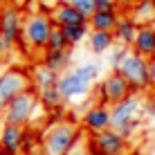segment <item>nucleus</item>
Returning a JSON list of instances; mask_svg holds the SVG:
<instances>
[{"instance_id":"20e7f679","label":"nucleus","mask_w":155,"mask_h":155,"mask_svg":"<svg viewBox=\"0 0 155 155\" xmlns=\"http://www.w3.org/2000/svg\"><path fill=\"white\" fill-rule=\"evenodd\" d=\"M54 18L52 14H43V12H31L29 16H25V27L23 36L29 43V47L34 52H45L47 50V41L50 34L54 29Z\"/></svg>"},{"instance_id":"6e6552de","label":"nucleus","mask_w":155,"mask_h":155,"mask_svg":"<svg viewBox=\"0 0 155 155\" xmlns=\"http://www.w3.org/2000/svg\"><path fill=\"white\" fill-rule=\"evenodd\" d=\"M23 27H25L23 9L12 2L2 5V9H0V36L7 41L9 47H14L23 38Z\"/></svg>"},{"instance_id":"1a4fd4ad","label":"nucleus","mask_w":155,"mask_h":155,"mask_svg":"<svg viewBox=\"0 0 155 155\" xmlns=\"http://www.w3.org/2000/svg\"><path fill=\"white\" fill-rule=\"evenodd\" d=\"M81 128L85 133H90V137H94V135H99V133L113 128V115H110V108H108V106H101V104L90 106V108L81 115Z\"/></svg>"},{"instance_id":"4468645a","label":"nucleus","mask_w":155,"mask_h":155,"mask_svg":"<svg viewBox=\"0 0 155 155\" xmlns=\"http://www.w3.org/2000/svg\"><path fill=\"white\" fill-rule=\"evenodd\" d=\"M137 31H140V25L135 23V18L130 14H124L119 18V23H117V27H115V38H117L119 45L133 47L135 45V38H137Z\"/></svg>"},{"instance_id":"f704fd0d","label":"nucleus","mask_w":155,"mask_h":155,"mask_svg":"<svg viewBox=\"0 0 155 155\" xmlns=\"http://www.w3.org/2000/svg\"><path fill=\"white\" fill-rule=\"evenodd\" d=\"M9 155H20V153H9Z\"/></svg>"},{"instance_id":"c9c22d12","label":"nucleus","mask_w":155,"mask_h":155,"mask_svg":"<svg viewBox=\"0 0 155 155\" xmlns=\"http://www.w3.org/2000/svg\"><path fill=\"white\" fill-rule=\"evenodd\" d=\"M153 99H155V90H153Z\"/></svg>"},{"instance_id":"dca6fc26","label":"nucleus","mask_w":155,"mask_h":155,"mask_svg":"<svg viewBox=\"0 0 155 155\" xmlns=\"http://www.w3.org/2000/svg\"><path fill=\"white\" fill-rule=\"evenodd\" d=\"M119 18V9H97L90 16V27L99 31H115Z\"/></svg>"},{"instance_id":"5701e85b","label":"nucleus","mask_w":155,"mask_h":155,"mask_svg":"<svg viewBox=\"0 0 155 155\" xmlns=\"http://www.w3.org/2000/svg\"><path fill=\"white\" fill-rule=\"evenodd\" d=\"M68 47H70V41H68L63 27L54 25V29L50 34V41H47V50H68Z\"/></svg>"},{"instance_id":"7ed1b4c3","label":"nucleus","mask_w":155,"mask_h":155,"mask_svg":"<svg viewBox=\"0 0 155 155\" xmlns=\"http://www.w3.org/2000/svg\"><path fill=\"white\" fill-rule=\"evenodd\" d=\"M38 108H43L41 99H38V90L29 88V90H25V92H20L16 99L9 101V106L5 108L2 115H5V121H7V124L27 128L31 121L36 119Z\"/></svg>"},{"instance_id":"72a5a7b5","label":"nucleus","mask_w":155,"mask_h":155,"mask_svg":"<svg viewBox=\"0 0 155 155\" xmlns=\"http://www.w3.org/2000/svg\"><path fill=\"white\" fill-rule=\"evenodd\" d=\"M5 126H7V121H5V115L0 113V137H2V133H5Z\"/></svg>"},{"instance_id":"2f4dec72","label":"nucleus","mask_w":155,"mask_h":155,"mask_svg":"<svg viewBox=\"0 0 155 155\" xmlns=\"http://www.w3.org/2000/svg\"><path fill=\"white\" fill-rule=\"evenodd\" d=\"M144 110H146L148 115H155V99H153V97L148 99L146 104H144Z\"/></svg>"},{"instance_id":"2eb2a0df","label":"nucleus","mask_w":155,"mask_h":155,"mask_svg":"<svg viewBox=\"0 0 155 155\" xmlns=\"http://www.w3.org/2000/svg\"><path fill=\"white\" fill-rule=\"evenodd\" d=\"M41 63L45 68H50V70L61 74L72 63V47H68V50H45L41 54Z\"/></svg>"},{"instance_id":"412c9836","label":"nucleus","mask_w":155,"mask_h":155,"mask_svg":"<svg viewBox=\"0 0 155 155\" xmlns=\"http://www.w3.org/2000/svg\"><path fill=\"white\" fill-rule=\"evenodd\" d=\"M38 99H41V106L47 110V113L63 108V104H65V99H63L61 90H58L56 85H52V88H45V90H38Z\"/></svg>"},{"instance_id":"c756f323","label":"nucleus","mask_w":155,"mask_h":155,"mask_svg":"<svg viewBox=\"0 0 155 155\" xmlns=\"http://www.w3.org/2000/svg\"><path fill=\"white\" fill-rule=\"evenodd\" d=\"M97 9H117V0H97Z\"/></svg>"},{"instance_id":"aec40b11","label":"nucleus","mask_w":155,"mask_h":155,"mask_svg":"<svg viewBox=\"0 0 155 155\" xmlns=\"http://www.w3.org/2000/svg\"><path fill=\"white\" fill-rule=\"evenodd\" d=\"M88 43H90V50L94 52V54H106V52H110L115 47V31H99V29H92L88 36Z\"/></svg>"},{"instance_id":"f03ea898","label":"nucleus","mask_w":155,"mask_h":155,"mask_svg":"<svg viewBox=\"0 0 155 155\" xmlns=\"http://www.w3.org/2000/svg\"><path fill=\"white\" fill-rule=\"evenodd\" d=\"M79 137H81V130L72 124V119L47 128L43 130V155H70Z\"/></svg>"},{"instance_id":"9d476101","label":"nucleus","mask_w":155,"mask_h":155,"mask_svg":"<svg viewBox=\"0 0 155 155\" xmlns=\"http://www.w3.org/2000/svg\"><path fill=\"white\" fill-rule=\"evenodd\" d=\"M144 110V101L140 99V94H130V97H126L124 101H119V104H115L113 108H110V115H113V128H124L126 124H130V121L140 119Z\"/></svg>"},{"instance_id":"473e14b6","label":"nucleus","mask_w":155,"mask_h":155,"mask_svg":"<svg viewBox=\"0 0 155 155\" xmlns=\"http://www.w3.org/2000/svg\"><path fill=\"white\" fill-rule=\"evenodd\" d=\"M148 65H151V79H153V85H155V56L148 58Z\"/></svg>"},{"instance_id":"f257e3e1","label":"nucleus","mask_w":155,"mask_h":155,"mask_svg":"<svg viewBox=\"0 0 155 155\" xmlns=\"http://www.w3.org/2000/svg\"><path fill=\"white\" fill-rule=\"evenodd\" d=\"M101 74V65L99 63H83V65L74 68V70L61 74L56 88L61 90L63 99H79L92 90V83L99 79Z\"/></svg>"},{"instance_id":"c85d7f7f","label":"nucleus","mask_w":155,"mask_h":155,"mask_svg":"<svg viewBox=\"0 0 155 155\" xmlns=\"http://www.w3.org/2000/svg\"><path fill=\"white\" fill-rule=\"evenodd\" d=\"M85 155H108V153H106V151H101L97 144H94V140L90 137V140H88V148H85Z\"/></svg>"},{"instance_id":"a878e982","label":"nucleus","mask_w":155,"mask_h":155,"mask_svg":"<svg viewBox=\"0 0 155 155\" xmlns=\"http://www.w3.org/2000/svg\"><path fill=\"white\" fill-rule=\"evenodd\" d=\"M65 2H70V5H74L77 9H81L88 18L97 12V0H65Z\"/></svg>"},{"instance_id":"4be33fe9","label":"nucleus","mask_w":155,"mask_h":155,"mask_svg":"<svg viewBox=\"0 0 155 155\" xmlns=\"http://www.w3.org/2000/svg\"><path fill=\"white\" fill-rule=\"evenodd\" d=\"M43 144V133L34 130V128H25V137H23V148H20V155H29L34 153V148Z\"/></svg>"},{"instance_id":"b1692460","label":"nucleus","mask_w":155,"mask_h":155,"mask_svg":"<svg viewBox=\"0 0 155 155\" xmlns=\"http://www.w3.org/2000/svg\"><path fill=\"white\" fill-rule=\"evenodd\" d=\"M63 31H65L68 41H70V47H74V45H79L83 38L90 36V25H81V27H63Z\"/></svg>"},{"instance_id":"a211bd4d","label":"nucleus","mask_w":155,"mask_h":155,"mask_svg":"<svg viewBox=\"0 0 155 155\" xmlns=\"http://www.w3.org/2000/svg\"><path fill=\"white\" fill-rule=\"evenodd\" d=\"M137 25H155V2L153 0H135L128 9Z\"/></svg>"},{"instance_id":"6ab92c4d","label":"nucleus","mask_w":155,"mask_h":155,"mask_svg":"<svg viewBox=\"0 0 155 155\" xmlns=\"http://www.w3.org/2000/svg\"><path fill=\"white\" fill-rule=\"evenodd\" d=\"M58 79H61V74L45 68L43 63L34 65V70H31V85L36 90H45V88H52V85H58Z\"/></svg>"},{"instance_id":"ddd939ff","label":"nucleus","mask_w":155,"mask_h":155,"mask_svg":"<svg viewBox=\"0 0 155 155\" xmlns=\"http://www.w3.org/2000/svg\"><path fill=\"white\" fill-rule=\"evenodd\" d=\"M135 54H140L144 58H153L155 56V25H140L135 45L130 47Z\"/></svg>"},{"instance_id":"f3484780","label":"nucleus","mask_w":155,"mask_h":155,"mask_svg":"<svg viewBox=\"0 0 155 155\" xmlns=\"http://www.w3.org/2000/svg\"><path fill=\"white\" fill-rule=\"evenodd\" d=\"M23 137H25L23 126L7 124L2 137H0V148H5L7 153H20V148H23Z\"/></svg>"},{"instance_id":"7c9ffc66","label":"nucleus","mask_w":155,"mask_h":155,"mask_svg":"<svg viewBox=\"0 0 155 155\" xmlns=\"http://www.w3.org/2000/svg\"><path fill=\"white\" fill-rule=\"evenodd\" d=\"M9 50H12V47H9V45H7V41H5L2 36H0V58H5V56H7V52H9Z\"/></svg>"},{"instance_id":"393cba45","label":"nucleus","mask_w":155,"mask_h":155,"mask_svg":"<svg viewBox=\"0 0 155 155\" xmlns=\"http://www.w3.org/2000/svg\"><path fill=\"white\" fill-rule=\"evenodd\" d=\"M128 54H130V47H124V45H117L113 50V54H110V68H113V72L119 70V65L124 63V58Z\"/></svg>"},{"instance_id":"9b49d317","label":"nucleus","mask_w":155,"mask_h":155,"mask_svg":"<svg viewBox=\"0 0 155 155\" xmlns=\"http://www.w3.org/2000/svg\"><path fill=\"white\" fill-rule=\"evenodd\" d=\"M52 18H54V23L58 27H81V25H90L88 16H85L81 9H77L74 5L65 2V0H61V2L54 5Z\"/></svg>"},{"instance_id":"0eeeda50","label":"nucleus","mask_w":155,"mask_h":155,"mask_svg":"<svg viewBox=\"0 0 155 155\" xmlns=\"http://www.w3.org/2000/svg\"><path fill=\"white\" fill-rule=\"evenodd\" d=\"M133 94V85L121 77L119 72H110L108 77H104L97 85V99L101 106H108L113 108L115 104L124 101L126 97Z\"/></svg>"},{"instance_id":"e433bc0d","label":"nucleus","mask_w":155,"mask_h":155,"mask_svg":"<svg viewBox=\"0 0 155 155\" xmlns=\"http://www.w3.org/2000/svg\"><path fill=\"white\" fill-rule=\"evenodd\" d=\"M153 2H155V0H153Z\"/></svg>"},{"instance_id":"f8f14e48","label":"nucleus","mask_w":155,"mask_h":155,"mask_svg":"<svg viewBox=\"0 0 155 155\" xmlns=\"http://www.w3.org/2000/svg\"><path fill=\"white\" fill-rule=\"evenodd\" d=\"M92 140L101 151H106L108 155H128L130 153V142H128L117 128H108V130L94 135Z\"/></svg>"},{"instance_id":"39448f33","label":"nucleus","mask_w":155,"mask_h":155,"mask_svg":"<svg viewBox=\"0 0 155 155\" xmlns=\"http://www.w3.org/2000/svg\"><path fill=\"white\" fill-rule=\"evenodd\" d=\"M115 72H119L121 77H124L126 81L133 85V94L146 92V90L153 85L148 58H144V56H140V54H135L133 50H130V54L124 58V63L119 65V70H115Z\"/></svg>"},{"instance_id":"423d86ee","label":"nucleus","mask_w":155,"mask_h":155,"mask_svg":"<svg viewBox=\"0 0 155 155\" xmlns=\"http://www.w3.org/2000/svg\"><path fill=\"white\" fill-rule=\"evenodd\" d=\"M31 74L20 70V68H9L0 74V113H5V108L9 106V101L16 99L20 92L29 90Z\"/></svg>"},{"instance_id":"cd10ccee","label":"nucleus","mask_w":155,"mask_h":155,"mask_svg":"<svg viewBox=\"0 0 155 155\" xmlns=\"http://www.w3.org/2000/svg\"><path fill=\"white\" fill-rule=\"evenodd\" d=\"M140 126H142V119H135V121H130V124H126L124 128H119V133L126 137V140H130V137L140 130Z\"/></svg>"},{"instance_id":"bb28decb","label":"nucleus","mask_w":155,"mask_h":155,"mask_svg":"<svg viewBox=\"0 0 155 155\" xmlns=\"http://www.w3.org/2000/svg\"><path fill=\"white\" fill-rule=\"evenodd\" d=\"M63 108H58V110H52L50 115H47V121H45V130L47 128H52V126H56V124H61V121H65L63 119Z\"/></svg>"}]
</instances>
